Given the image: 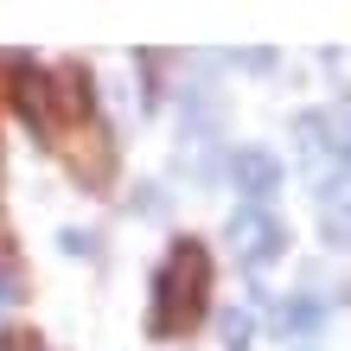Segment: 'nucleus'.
I'll return each mask as SVG.
<instances>
[{"label": "nucleus", "mask_w": 351, "mask_h": 351, "mask_svg": "<svg viewBox=\"0 0 351 351\" xmlns=\"http://www.w3.org/2000/svg\"><path fill=\"white\" fill-rule=\"evenodd\" d=\"M204 287H211V256L185 237L179 250L167 256V268H160V287H154V332H192L198 313H204Z\"/></svg>", "instance_id": "obj_1"}, {"label": "nucleus", "mask_w": 351, "mask_h": 351, "mask_svg": "<svg viewBox=\"0 0 351 351\" xmlns=\"http://www.w3.org/2000/svg\"><path fill=\"white\" fill-rule=\"evenodd\" d=\"M223 237H230V250L243 256V262H268L281 250V223L262 211V204H243V211L223 223Z\"/></svg>", "instance_id": "obj_2"}, {"label": "nucleus", "mask_w": 351, "mask_h": 351, "mask_svg": "<svg viewBox=\"0 0 351 351\" xmlns=\"http://www.w3.org/2000/svg\"><path fill=\"white\" fill-rule=\"evenodd\" d=\"M230 179H237V192L268 198V192L281 185V160L262 154V147H243V154H230Z\"/></svg>", "instance_id": "obj_3"}, {"label": "nucleus", "mask_w": 351, "mask_h": 351, "mask_svg": "<svg viewBox=\"0 0 351 351\" xmlns=\"http://www.w3.org/2000/svg\"><path fill=\"white\" fill-rule=\"evenodd\" d=\"M71 167L84 173L90 185H96V179H109V141H102L96 128H84V134H71Z\"/></svg>", "instance_id": "obj_4"}, {"label": "nucleus", "mask_w": 351, "mask_h": 351, "mask_svg": "<svg viewBox=\"0 0 351 351\" xmlns=\"http://www.w3.org/2000/svg\"><path fill=\"white\" fill-rule=\"evenodd\" d=\"M319 134H326L319 147H332L339 160H351V102H339L332 115H319Z\"/></svg>", "instance_id": "obj_5"}, {"label": "nucleus", "mask_w": 351, "mask_h": 351, "mask_svg": "<svg viewBox=\"0 0 351 351\" xmlns=\"http://www.w3.org/2000/svg\"><path fill=\"white\" fill-rule=\"evenodd\" d=\"M326 243L351 250V192H339L332 204H326Z\"/></svg>", "instance_id": "obj_6"}, {"label": "nucleus", "mask_w": 351, "mask_h": 351, "mask_svg": "<svg viewBox=\"0 0 351 351\" xmlns=\"http://www.w3.org/2000/svg\"><path fill=\"white\" fill-rule=\"evenodd\" d=\"M19 109H26L32 121H51V109H45V77H19Z\"/></svg>", "instance_id": "obj_7"}, {"label": "nucleus", "mask_w": 351, "mask_h": 351, "mask_svg": "<svg viewBox=\"0 0 351 351\" xmlns=\"http://www.w3.org/2000/svg\"><path fill=\"white\" fill-rule=\"evenodd\" d=\"M58 102H64L71 115L90 109V90H84V71H58Z\"/></svg>", "instance_id": "obj_8"}, {"label": "nucleus", "mask_w": 351, "mask_h": 351, "mask_svg": "<svg viewBox=\"0 0 351 351\" xmlns=\"http://www.w3.org/2000/svg\"><path fill=\"white\" fill-rule=\"evenodd\" d=\"M281 326H287V332H306V326H319V300H294V306H281Z\"/></svg>", "instance_id": "obj_9"}, {"label": "nucleus", "mask_w": 351, "mask_h": 351, "mask_svg": "<svg viewBox=\"0 0 351 351\" xmlns=\"http://www.w3.org/2000/svg\"><path fill=\"white\" fill-rule=\"evenodd\" d=\"M223 345H230V351L250 345V313H223Z\"/></svg>", "instance_id": "obj_10"}]
</instances>
